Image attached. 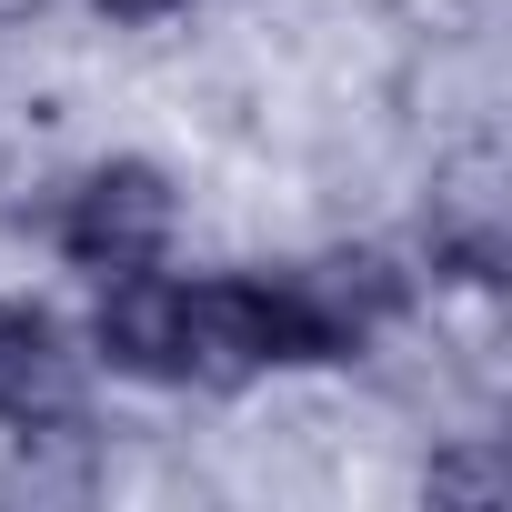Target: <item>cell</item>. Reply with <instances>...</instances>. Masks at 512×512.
Wrapping results in <instances>:
<instances>
[{"label": "cell", "mask_w": 512, "mask_h": 512, "mask_svg": "<svg viewBox=\"0 0 512 512\" xmlns=\"http://www.w3.org/2000/svg\"><path fill=\"white\" fill-rule=\"evenodd\" d=\"M91 342H101V362H111V372H141V382H191V282H161V272H111Z\"/></svg>", "instance_id": "cell-2"}, {"label": "cell", "mask_w": 512, "mask_h": 512, "mask_svg": "<svg viewBox=\"0 0 512 512\" xmlns=\"http://www.w3.org/2000/svg\"><path fill=\"white\" fill-rule=\"evenodd\" d=\"M432 492H502V472H492V462H442Z\"/></svg>", "instance_id": "cell-4"}, {"label": "cell", "mask_w": 512, "mask_h": 512, "mask_svg": "<svg viewBox=\"0 0 512 512\" xmlns=\"http://www.w3.org/2000/svg\"><path fill=\"white\" fill-rule=\"evenodd\" d=\"M111 21H161V11H191V0H101Z\"/></svg>", "instance_id": "cell-5"}, {"label": "cell", "mask_w": 512, "mask_h": 512, "mask_svg": "<svg viewBox=\"0 0 512 512\" xmlns=\"http://www.w3.org/2000/svg\"><path fill=\"white\" fill-rule=\"evenodd\" d=\"M81 412V372L61 352V332L31 302H0V422L11 432H61Z\"/></svg>", "instance_id": "cell-3"}, {"label": "cell", "mask_w": 512, "mask_h": 512, "mask_svg": "<svg viewBox=\"0 0 512 512\" xmlns=\"http://www.w3.org/2000/svg\"><path fill=\"white\" fill-rule=\"evenodd\" d=\"M161 241H171V181L151 161L91 171L71 191V211H61V251H71L81 272H151Z\"/></svg>", "instance_id": "cell-1"}, {"label": "cell", "mask_w": 512, "mask_h": 512, "mask_svg": "<svg viewBox=\"0 0 512 512\" xmlns=\"http://www.w3.org/2000/svg\"><path fill=\"white\" fill-rule=\"evenodd\" d=\"M31 11H41V0H0V21H31Z\"/></svg>", "instance_id": "cell-6"}]
</instances>
